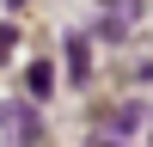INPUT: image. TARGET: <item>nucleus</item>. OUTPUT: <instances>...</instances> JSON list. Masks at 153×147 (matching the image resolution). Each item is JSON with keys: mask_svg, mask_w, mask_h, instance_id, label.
I'll return each instance as SVG.
<instances>
[{"mask_svg": "<svg viewBox=\"0 0 153 147\" xmlns=\"http://www.w3.org/2000/svg\"><path fill=\"white\" fill-rule=\"evenodd\" d=\"M12 43H19V31H12V24H0V61L12 55Z\"/></svg>", "mask_w": 153, "mask_h": 147, "instance_id": "obj_2", "label": "nucleus"}, {"mask_svg": "<svg viewBox=\"0 0 153 147\" xmlns=\"http://www.w3.org/2000/svg\"><path fill=\"white\" fill-rule=\"evenodd\" d=\"M25 86H31V92H37V98H43V92H49V68H43V61H37V68H31V74H25Z\"/></svg>", "mask_w": 153, "mask_h": 147, "instance_id": "obj_1", "label": "nucleus"}, {"mask_svg": "<svg viewBox=\"0 0 153 147\" xmlns=\"http://www.w3.org/2000/svg\"><path fill=\"white\" fill-rule=\"evenodd\" d=\"M12 6H19V0H12Z\"/></svg>", "mask_w": 153, "mask_h": 147, "instance_id": "obj_3", "label": "nucleus"}]
</instances>
